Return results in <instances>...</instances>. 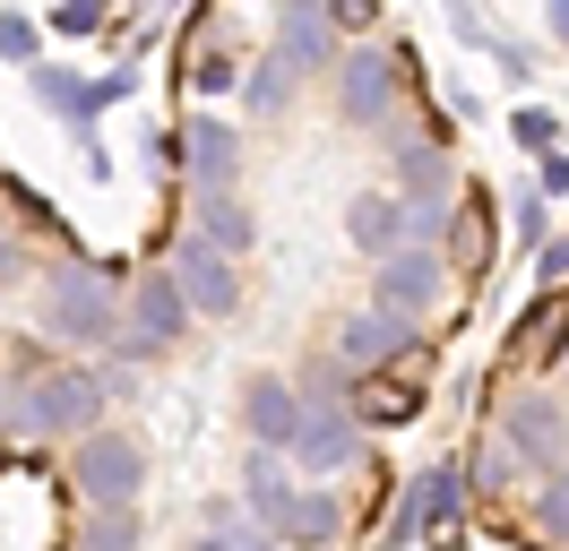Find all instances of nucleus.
<instances>
[{
  "instance_id": "obj_1",
  "label": "nucleus",
  "mask_w": 569,
  "mask_h": 551,
  "mask_svg": "<svg viewBox=\"0 0 569 551\" xmlns=\"http://www.w3.org/2000/svg\"><path fill=\"white\" fill-rule=\"evenodd\" d=\"M96 413H104V388L87 371H43L27 388H9V431L18 440H96Z\"/></svg>"
},
{
  "instance_id": "obj_2",
  "label": "nucleus",
  "mask_w": 569,
  "mask_h": 551,
  "mask_svg": "<svg viewBox=\"0 0 569 551\" xmlns=\"http://www.w3.org/2000/svg\"><path fill=\"white\" fill-rule=\"evenodd\" d=\"M43 337H61V344H121V302H112V284L87 268V259L52 268V284H43Z\"/></svg>"
},
{
  "instance_id": "obj_3",
  "label": "nucleus",
  "mask_w": 569,
  "mask_h": 551,
  "mask_svg": "<svg viewBox=\"0 0 569 551\" xmlns=\"http://www.w3.org/2000/svg\"><path fill=\"white\" fill-rule=\"evenodd\" d=\"M70 482H78V500H87L96 517H130V500H139V482H147V457H139V440L96 431V440H78Z\"/></svg>"
},
{
  "instance_id": "obj_4",
  "label": "nucleus",
  "mask_w": 569,
  "mask_h": 551,
  "mask_svg": "<svg viewBox=\"0 0 569 551\" xmlns=\"http://www.w3.org/2000/svg\"><path fill=\"white\" fill-rule=\"evenodd\" d=\"M440 302H449V250L406 241L397 259H380V268H371V310H397V319H415V328H423Z\"/></svg>"
},
{
  "instance_id": "obj_5",
  "label": "nucleus",
  "mask_w": 569,
  "mask_h": 551,
  "mask_svg": "<svg viewBox=\"0 0 569 551\" xmlns=\"http://www.w3.org/2000/svg\"><path fill=\"white\" fill-rule=\"evenodd\" d=\"M164 268H173L181 302L199 310V319H224V310L242 302V276H233V259H224L216 241H199V233H181V241H173V259H164Z\"/></svg>"
},
{
  "instance_id": "obj_6",
  "label": "nucleus",
  "mask_w": 569,
  "mask_h": 551,
  "mask_svg": "<svg viewBox=\"0 0 569 551\" xmlns=\"http://www.w3.org/2000/svg\"><path fill=\"white\" fill-rule=\"evenodd\" d=\"M500 440L518 448L527 465H561V457H569V413H561V397H543V388L509 397V405H500Z\"/></svg>"
},
{
  "instance_id": "obj_7",
  "label": "nucleus",
  "mask_w": 569,
  "mask_h": 551,
  "mask_svg": "<svg viewBox=\"0 0 569 551\" xmlns=\"http://www.w3.org/2000/svg\"><path fill=\"white\" fill-rule=\"evenodd\" d=\"M415 344H423L415 319H397V310H355L346 337H337V353H346V371H355V379H380L397 353H415Z\"/></svg>"
},
{
  "instance_id": "obj_8",
  "label": "nucleus",
  "mask_w": 569,
  "mask_h": 551,
  "mask_svg": "<svg viewBox=\"0 0 569 551\" xmlns=\"http://www.w3.org/2000/svg\"><path fill=\"white\" fill-rule=\"evenodd\" d=\"M397 61L406 52H346L337 61V96H346V112H355L362 130H380L397 112Z\"/></svg>"
},
{
  "instance_id": "obj_9",
  "label": "nucleus",
  "mask_w": 569,
  "mask_h": 551,
  "mask_svg": "<svg viewBox=\"0 0 569 551\" xmlns=\"http://www.w3.org/2000/svg\"><path fill=\"white\" fill-rule=\"evenodd\" d=\"M233 164H242V138L224 130L216 112L181 121V172H190V190H199V199H208V190H233Z\"/></svg>"
},
{
  "instance_id": "obj_10",
  "label": "nucleus",
  "mask_w": 569,
  "mask_h": 551,
  "mask_svg": "<svg viewBox=\"0 0 569 551\" xmlns=\"http://www.w3.org/2000/svg\"><path fill=\"white\" fill-rule=\"evenodd\" d=\"M311 431V405L284 388V379H250V440L268 448V457H293Z\"/></svg>"
},
{
  "instance_id": "obj_11",
  "label": "nucleus",
  "mask_w": 569,
  "mask_h": 551,
  "mask_svg": "<svg viewBox=\"0 0 569 551\" xmlns=\"http://www.w3.org/2000/svg\"><path fill=\"white\" fill-rule=\"evenodd\" d=\"M130 310H139V353H164V344H181V328H190V302H181V284L173 268H147L139 276V293H130Z\"/></svg>"
},
{
  "instance_id": "obj_12",
  "label": "nucleus",
  "mask_w": 569,
  "mask_h": 551,
  "mask_svg": "<svg viewBox=\"0 0 569 551\" xmlns=\"http://www.w3.org/2000/svg\"><path fill=\"white\" fill-rule=\"evenodd\" d=\"M277 61L302 78V69H328L337 61V9H320V0H293L277 18Z\"/></svg>"
},
{
  "instance_id": "obj_13",
  "label": "nucleus",
  "mask_w": 569,
  "mask_h": 551,
  "mask_svg": "<svg viewBox=\"0 0 569 551\" xmlns=\"http://www.w3.org/2000/svg\"><path fill=\"white\" fill-rule=\"evenodd\" d=\"M466 500V474L458 465H431V474H415V491H406V509H397L389 543H415V534H431V525H449Z\"/></svg>"
},
{
  "instance_id": "obj_14",
  "label": "nucleus",
  "mask_w": 569,
  "mask_h": 551,
  "mask_svg": "<svg viewBox=\"0 0 569 551\" xmlns=\"http://www.w3.org/2000/svg\"><path fill=\"white\" fill-rule=\"evenodd\" d=\"M346 233H355V250H371V259H397V250L415 241V224H406V199L371 190V199L346 207Z\"/></svg>"
},
{
  "instance_id": "obj_15",
  "label": "nucleus",
  "mask_w": 569,
  "mask_h": 551,
  "mask_svg": "<svg viewBox=\"0 0 569 551\" xmlns=\"http://www.w3.org/2000/svg\"><path fill=\"white\" fill-rule=\"evenodd\" d=\"M36 96L52 103V112H61L70 130H87V121H96L104 103H121V96H130V69H121V78H104V87H78L70 69H36Z\"/></svg>"
},
{
  "instance_id": "obj_16",
  "label": "nucleus",
  "mask_w": 569,
  "mask_h": 551,
  "mask_svg": "<svg viewBox=\"0 0 569 551\" xmlns=\"http://www.w3.org/2000/svg\"><path fill=\"white\" fill-rule=\"evenodd\" d=\"M355 457V413L346 405H311V431H302V448H293V465L302 474H337Z\"/></svg>"
},
{
  "instance_id": "obj_17",
  "label": "nucleus",
  "mask_w": 569,
  "mask_h": 551,
  "mask_svg": "<svg viewBox=\"0 0 569 551\" xmlns=\"http://www.w3.org/2000/svg\"><path fill=\"white\" fill-rule=\"evenodd\" d=\"M293 500H302V491L284 482V457H268V448H259V457H250V509H259V525L277 534L284 517H293Z\"/></svg>"
},
{
  "instance_id": "obj_18",
  "label": "nucleus",
  "mask_w": 569,
  "mask_h": 551,
  "mask_svg": "<svg viewBox=\"0 0 569 551\" xmlns=\"http://www.w3.org/2000/svg\"><path fill=\"white\" fill-rule=\"evenodd\" d=\"M337 525H346V509H337L328 491H302V500H293V517L277 525V543H302V551H320V543H337Z\"/></svg>"
},
{
  "instance_id": "obj_19",
  "label": "nucleus",
  "mask_w": 569,
  "mask_h": 551,
  "mask_svg": "<svg viewBox=\"0 0 569 551\" xmlns=\"http://www.w3.org/2000/svg\"><path fill=\"white\" fill-rule=\"evenodd\" d=\"M190 233H199V241H216V250L233 259V250L250 241V216L233 207V190H208V199H199V224H190Z\"/></svg>"
},
{
  "instance_id": "obj_20",
  "label": "nucleus",
  "mask_w": 569,
  "mask_h": 551,
  "mask_svg": "<svg viewBox=\"0 0 569 551\" xmlns=\"http://www.w3.org/2000/svg\"><path fill=\"white\" fill-rule=\"evenodd\" d=\"M483 259H492V216H483V199H466L458 207V224H449V268H483Z\"/></svg>"
},
{
  "instance_id": "obj_21",
  "label": "nucleus",
  "mask_w": 569,
  "mask_h": 551,
  "mask_svg": "<svg viewBox=\"0 0 569 551\" xmlns=\"http://www.w3.org/2000/svg\"><path fill=\"white\" fill-rule=\"evenodd\" d=\"M415 405H423V397H415L406 379H362V397H355V413H362V422H406Z\"/></svg>"
},
{
  "instance_id": "obj_22",
  "label": "nucleus",
  "mask_w": 569,
  "mask_h": 551,
  "mask_svg": "<svg viewBox=\"0 0 569 551\" xmlns=\"http://www.w3.org/2000/svg\"><path fill=\"white\" fill-rule=\"evenodd\" d=\"M518 465H527V457H518V448L492 431V440L475 448V474H466V482H475V491H509V482H518Z\"/></svg>"
},
{
  "instance_id": "obj_23",
  "label": "nucleus",
  "mask_w": 569,
  "mask_h": 551,
  "mask_svg": "<svg viewBox=\"0 0 569 551\" xmlns=\"http://www.w3.org/2000/svg\"><path fill=\"white\" fill-rule=\"evenodd\" d=\"M199 551H277V543H268V525H242L233 509H216V517H208V543H199Z\"/></svg>"
},
{
  "instance_id": "obj_24",
  "label": "nucleus",
  "mask_w": 569,
  "mask_h": 551,
  "mask_svg": "<svg viewBox=\"0 0 569 551\" xmlns=\"http://www.w3.org/2000/svg\"><path fill=\"white\" fill-rule=\"evenodd\" d=\"M284 96H293V69L268 52V61L250 69V112H284Z\"/></svg>"
},
{
  "instance_id": "obj_25",
  "label": "nucleus",
  "mask_w": 569,
  "mask_h": 551,
  "mask_svg": "<svg viewBox=\"0 0 569 551\" xmlns=\"http://www.w3.org/2000/svg\"><path fill=\"white\" fill-rule=\"evenodd\" d=\"M36 18H27V9H0V61H36Z\"/></svg>"
},
{
  "instance_id": "obj_26",
  "label": "nucleus",
  "mask_w": 569,
  "mask_h": 551,
  "mask_svg": "<svg viewBox=\"0 0 569 551\" xmlns=\"http://www.w3.org/2000/svg\"><path fill=\"white\" fill-rule=\"evenodd\" d=\"M233 78H242V69H233V52H199V61H190V96H224Z\"/></svg>"
},
{
  "instance_id": "obj_27",
  "label": "nucleus",
  "mask_w": 569,
  "mask_h": 551,
  "mask_svg": "<svg viewBox=\"0 0 569 551\" xmlns=\"http://www.w3.org/2000/svg\"><path fill=\"white\" fill-rule=\"evenodd\" d=\"M509 130H518V147H535V156H561V147H552V138H561V121H552L543 103H527V112H518Z\"/></svg>"
},
{
  "instance_id": "obj_28",
  "label": "nucleus",
  "mask_w": 569,
  "mask_h": 551,
  "mask_svg": "<svg viewBox=\"0 0 569 551\" xmlns=\"http://www.w3.org/2000/svg\"><path fill=\"white\" fill-rule=\"evenodd\" d=\"M78 551H139V525H130V517H96V525L78 534Z\"/></svg>"
},
{
  "instance_id": "obj_29",
  "label": "nucleus",
  "mask_w": 569,
  "mask_h": 551,
  "mask_svg": "<svg viewBox=\"0 0 569 551\" xmlns=\"http://www.w3.org/2000/svg\"><path fill=\"white\" fill-rule=\"evenodd\" d=\"M535 517H543V525H552V534L569 543V465H561V482H543V500H535Z\"/></svg>"
},
{
  "instance_id": "obj_30",
  "label": "nucleus",
  "mask_w": 569,
  "mask_h": 551,
  "mask_svg": "<svg viewBox=\"0 0 569 551\" xmlns=\"http://www.w3.org/2000/svg\"><path fill=\"white\" fill-rule=\"evenodd\" d=\"M43 27H52V34H70V43H78V34H96V27H104V9H52Z\"/></svg>"
},
{
  "instance_id": "obj_31",
  "label": "nucleus",
  "mask_w": 569,
  "mask_h": 551,
  "mask_svg": "<svg viewBox=\"0 0 569 551\" xmlns=\"http://www.w3.org/2000/svg\"><path fill=\"white\" fill-rule=\"evenodd\" d=\"M535 268H543V284H561V276H569V233L543 241V259H535Z\"/></svg>"
},
{
  "instance_id": "obj_32",
  "label": "nucleus",
  "mask_w": 569,
  "mask_h": 551,
  "mask_svg": "<svg viewBox=\"0 0 569 551\" xmlns=\"http://www.w3.org/2000/svg\"><path fill=\"white\" fill-rule=\"evenodd\" d=\"M543 199H569V156H543Z\"/></svg>"
},
{
  "instance_id": "obj_33",
  "label": "nucleus",
  "mask_w": 569,
  "mask_h": 551,
  "mask_svg": "<svg viewBox=\"0 0 569 551\" xmlns=\"http://www.w3.org/2000/svg\"><path fill=\"white\" fill-rule=\"evenodd\" d=\"M509 216H518V233H527V241H543V199H518Z\"/></svg>"
},
{
  "instance_id": "obj_34",
  "label": "nucleus",
  "mask_w": 569,
  "mask_h": 551,
  "mask_svg": "<svg viewBox=\"0 0 569 551\" xmlns=\"http://www.w3.org/2000/svg\"><path fill=\"white\" fill-rule=\"evenodd\" d=\"M18 276V241H9V216H0V284Z\"/></svg>"
},
{
  "instance_id": "obj_35",
  "label": "nucleus",
  "mask_w": 569,
  "mask_h": 551,
  "mask_svg": "<svg viewBox=\"0 0 569 551\" xmlns=\"http://www.w3.org/2000/svg\"><path fill=\"white\" fill-rule=\"evenodd\" d=\"M543 27H552V43H569V9H561V0H552V18H543Z\"/></svg>"
},
{
  "instance_id": "obj_36",
  "label": "nucleus",
  "mask_w": 569,
  "mask_h": 551,
  "mask_svg": "<svg viewBox=\"0 0 569 551\" xmlns=\"http://www.w3.org/2000/svg\"><path fill=\"white\" fill-rule=\"evenodd\" d=\"M0 413H9V405H0Z\"/></svg>"
}]
</instances>
